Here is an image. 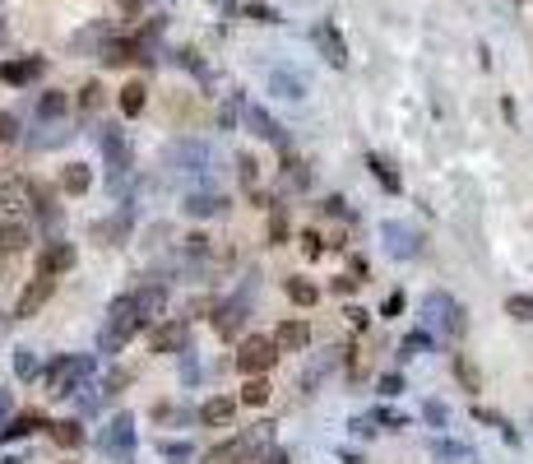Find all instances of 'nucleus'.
Wrapping results in <instances>:
<instances>
[{
    "label": "nucleus",
    "instance_id": "obj_44",
    "mask_svg": "<svg viewBox=\"0 0 533 464\" xmlns=\"http://www.w3.org/2000/svg\"><path fill=\"white\" fill-rule=\"evenodd\" d=\"M301 251H306V260H320V255H325L320 232H301Z\"/></svg>",
    "mask_w": 533,
    "mask_h": 464
},
{
    "label": "nucleus",
    "instance_id": "obj_35",
    "mask_svg": "<svg viewBox=\"0 0 533 464\" xmlns=\"http://www.w3.org/2000/svg\"><path fill=\"white\" fill-rule=\"evenodd\" d=\"M455 376H459V386H464L468 395H478V390H482V376H478V367L468 362L464 353H455Z\"/></svg>",
    "mask_w": 533,
    "mask_h": 464
},
{
    "label": "nucleus",
    "instance_id": "obj_32",
    "mask_svg": "<svg viewBox=\"0 0 533 464\" xmlns=\"http://www.w3.org/2000/svg\"><path fill=\"white\" fill-rule=\"evenodd\" d=\"M367 167H371V177H376L380 186L389 190V195H399V172H394V167H389L385 158H380V154H371V158H367Z\"/></svg>",
    "mask_w": 533,
    "mask_h": 464
},
{
    "label": "nucleus",
    "instance_id": "obj_17",
    "mask_svg": "<svg viewBox=\"0 0 533 464\" xmlns=\"http://www.w3.org/2000/svg\"><path fill=\"white\" fill-rule=\"evenodd\" d=\"M42 75V61H0V84H10V89H28L33 79Z\"/></svg>",
    "mask_w": 533,
    "mask_h": 464
},
{
    "label": "nucleus",
    "instance_id": "obj_39",
    "mask_svg": "<svg viewBox=\"0 0 533 464\" xmlns=\"http://www.w3.org/2000/svg\"><path fill=\"white\" fill-rule=\"evenodd\" d=\"M158 455H163L167 464H181V460L195 455V446H190V441H158Z\"/></svg>",
    "mask_w": 533,
    "mask_h": 464
},
{
    "label": "nucleus",
    "instance_id": "obj_52",
    "mask_svg": "<svg viewBox=\"0 0 533 464\" xmlns=\"http://www.w3.org/2000/svg\"><path fill=\"white\" fill-rule=\"evenodd\" d=\"M19 135V121H14L10 111H0V140H14Z\"/></svg>",
    "mask_w": 533,
    "mask_h": 464
},
{
    "label": "nucleus",
    "instance_id": "obj_42",
    "mask_svg": "<svg viewBox=\"0 0 533 464\" xmlns=\"http://www.w3.org/2000/svg\"><path fill=\"white\" fill-rule=\"evenodd\" d=\"M506 311H510L515 321H533V298H520V293H515V298H506Z\"/></svg>",
    "mask_w": 533,
    "mask_h": 464
},
{
    "label": "nucleus",
    "instance_id": "obj_47",
    "mask_svg": "<svg viewBox=\"0 0 533 464\" xmlns=\"http://www.w3.org/2000/svg\"><path fill=\"white\" fill-rule=\"evenodd\" d=\"M177 61H181V66L190 70V75H200V79H209V70H204V61H200V56H195V51H177Z\"/></svg>",
    "mask_w": 533,
    "mask_h": 464
},
{
    "label": "nucleus",
    "instance_id": "obj_10",
    "mask_svg": "<svg viewBox=\"0 0 533 464\" xmlns=\"http://www.w3.org/2000/svg\"><path fill=\"white\" fill-rule=\"evenodd\" d=\"M242 116H246V126H251V135H260V140H269L274 149L288 154V130H283V126H278L260 102H242Z\"/></svg>",
    "mask_w": 533,
    "mask_h": 464
},
{
    "label": "nucleus",
    "instance_id": "obj_15",
    "mask_svg": "<svg viewBox=\"0 0 533 464\" xmlns=\"http://www.w3.org/2000/svg\"><path fill=\"white\" fill-rule=\"evenodd\" d=\"M227 204H232V200L218 195V190H195V195H186L190 219H218V214H227Z\"/></svg>",
    "mask_w": 533,
    "mask_h": 464
},
{
    "label": "nucleus",
    "instance_id": "obj_34",
    "mask_svg": "<svg viewBox=\"0 0 533 464\" xmlns=\"http://www.w3.org/2000/svg\"><path fill=\"white\" fill-rule=\"evenodd\" d=\"M102 98H107V89H102L98 79H89V84H84V89H79V111H84V116H98Z\"/></svg>",
    "mask_w": 533,
    "mask_h": 464
},
{
    "label": "nucleus",
    "instance_id": "obj_18",
    "mask_svg": "<svg viewBox=\"0 0 533 464\" xmlns=\"http://www.w3.org/2000/svg\"><path fill=\"white\" fill-rule=\"evenodd\" d=\"M125 237H130V209H121L116 219L93 223V242H98V246H121Z\"/></svg>",
    "mask_w": 533,
    "mask_h": 464
},
{
    "label": "nucleus",
    "instance_id": "obj_3",
    "mask_svg": "<svg viewBox=\"0 0 533 464\" xmlns=\"http://www.w3.org/2000/svg\"><path fill=\"white\" fill-rule=\"evenodd\" d=\"M89 376H93V358H75V353L56 358L46 367V395H79Z\"/></svg>",
    "mask_w": 533,
    "mask_h": 464
},
{
    "label": "nucleus",
    "instance_id": "obj_6",
    "mask_svg": "<svg viewBox=\"0 0 533 464\" xmlns=\"http://www.w3.org/2000/svg\"><path fill=\"white\" fill-rule=\"evenodd\" d=\"M98 144H102V158H107V167H111V181L121 186V181L130 177V167H134V149H130V140H125V130H116V126L102 121Z\"/></svg>",
    "mask_w": 533,
    "mask_h": 464
},
{
    "label": "nucleus",
    "instance_id": "obj_22",
    "mask_svg": "<svg viewBox=\"0 0 533 464\" xmlns=\"http://www.w3.org/2000/svg\"><path fill=\"white\" fill-rule=\"evenodd\" d=\"M232 413H237V399H227V395H213V399H204L200 422H209V427H227V422H232Z\"/></svg>",
    "mask_w": 533,
    "mask_h": 464
},
{
    "label": "nucleus",
    "instance_id": "obj_11",
    "mask_svg": "<svg viewBox=\"0 0 533 464\" xmlns=\"http://www.w3.org/2000/svg\"><path fill=\"white\" fill-rule=\"evenodd\" d=\"M75 260H79V251L70 242H46L42 246V255H37V274H70L75 269Z\"/></svg>",
    "mask_w": 533,
    "mask_h": 464
},
{
    "label": "nucleus",
    "instance_id": "obj_36",
    "mask_svg": "<svg viewBox=\"0 0 533 464\" xmlns=\"http://www.w3.org/2000/svg\"><path fill=\"white\" fill-rule=\"evenodd\" d=\"M144 102H149V89H144V84H125V89H121V111H125V116H139V111H144Z\"/></svg>",
    "mask_w": 533,
    "mask_h": 464
},
{
    "label": "nucleus",
    "instance_id": "obj_31",
    "mask_svg": "<svg viewBox=\"0 0 533 464\" xmlns=\"http://www.w3.org/2000/svg\"><path fill=\"white\" fill-rule=\"evenodd\" d=\"M46 432H51V441L65 446V451H75V446L84 441V427H79V422H46Z\"/></svg>",
    "mask_w": 533,
    "mask_h": 464
},
{
    "label": "nucleus",
    "instance_id": "obj_27",
    "mask_svg": "<svg viewBox=\"0 0 533 464\" xmlns=\"http://www.w3.org/2000/svg\"><path fill=\"white\" fill-rule=\"evenodd\" d=\"M288 302H297V307H315L320 302V288L311 283V279H297V274H288Z\"/></svg>",
    "mask_w": 533,
    "mask_h": 464
},
{
    "label": "nucleus",
    "instance_id": "obj_55",
    "mask_svg": "<svg viewBox=\"0 0 533 464\" xmlns=\"http://www.w3.org/2000/svg\"><path fill=\"white\" fill-rule=\"evenodd\" d=\"M265 464H288V451H269V455H265Z\"/></svg>",
    "mask_w": 533,
    "mask_h": 464
},
{
    "label": "nucleus",
    "instance_id": "obj_14",
    "mask_svg": "<svg viewBox=\"0 0 533 464\" xmlns=\"http://www.w3.org/2000/svg\"><path fill=\"white\" fill-rule=\"evenodd\" d=\"M311 37H315L320 56L330 61L334 70H344V66H348V47H344V37L334 33V23H315V33H311Z\"/></svg>",
    "mask_w": 533,
    "mask_h": 464
},
{
    "label": "nucleus",
    "instance_id": "obj_9",
    "mask_svg": "<svg viewBox=\"0 0 533 464\" xmlns=\"http://www.w3.org/2000/svg\"><path fill=\"white\" fill-rule=\"evenodd\" d=\"M102 451H107L111 460H130V451H134V418L130 413H116V418L102 427Z\"/></svg>",
    "mask_w": 533,
    "mask_h": 464
},
{
    "label": "nucleus",
    "instance_id": "obj_40",
    "mask_svg": "<svg viewBox=\"0 0 533 464\" xmlns=\"http://www.w3.org/2000/svg\"><path fill=\"white\" fill-rule=\"evenodd\" d=\"M237 177H242V186L251 190V186H256V181H260V163H256V158H251V154H246V158H237Z\"/></svg>",
    "mask_w": 533,
    "mask_h": 464
},
{
    "label": "nucleus",
    "instance_id": "obj_30",
    "mask_svg": "<svg viewBox=\"0 0 533 464\" xmlns=\"http://www.w3.org/2000/svg\"><path fill=\"white\" fill-rule=\"evenodd\" d=\"M102 56H107V66H130L134 56H144V47H139V37L134 42H107Z\"/></svg>",
    "mask_w": 533,
    "mask_h": 464
},
{
    "label": "nucleus",
    "instance_id": "obj_57",
    "mask_svg": "<svg viewBox=\"0 0 533 464\" xmlns=\"http://www.w3.org/2000/svg\"><path fill=\"white\" fill-rule=\"evenodd\" d=\"M0 339H5V321H0Z\"/></svg>",
    "mask_w": 533,
    "mask_h": 464
},
{
    "label": "nucleus",
    "instance_id": "obj_38",
    "mask_svg": "<svg viewBox=\"0 0 533 464\" xmlns=\"http://www.w3.org/2000/svg\"><path fill=\"white\" fill-rule=\"evenodd\" d=\"M37 372H42V367H37V353L33 348H19V353H14V376H19V381H33Z\"/></svg>",
    "mask_w": 533,
    "mask_h": 464
},
{
    "label": "nucleus",
    "instance_id": "obj_50",
    "mask_svg": "<svg viewBox=\"0 0 533 464\" xmlns=\"http://www.w3.org/2000/svg\"><path fill=\"white\" fill-rule=\"evenodd\" d=\"M371 422H380V427H385V432H399V427H408V422H403L399 413H376V418H371Z\"/></svg>",
    "mask_w": 533,
    "mask_h": 464
},
{
    "label": "nucleus",
    "instance_id": "obj_19",
    "mask_svg": "<svg viewBox=\"0 0 533 464\" xmlns=\"http://www.w3.org/2000/svg\"><path fill=\"white\" fill-rule=\"evenodd\" d=\"M274 343L283 348V353H301V348L311 343V325H306V321H283L274 330Z\"/></svg>",
    "mask_w": 533,
    "mask_h": 464
},
{
    "label": "nucleus",
    "instance_id": "obj_25",
    "mask_svg": "<svg viewBox=\"0 0 533 464\" xmlns=\"http://www.w3.org/2000/svg\"><path fill=\"white\" fill-rule=\"evenodd\" d=\"M348 353H353V348H330V353H325V358H315V362H311V372L301 376V386L311 390V386H315V381H320V376H325V372H334V367L344 362V358H348Z\"/></svg>",
    "mask_w": 533,
    "mask_h": 464
},
{
    "label": "nucleus",
    "instance_id": "obj_12",
    "mask_svg": "<svg viewBox=\"0 0 533 464\" xmlns=\"http://www.w3.org/2000/svg\"><path fill=\"white\" fill-rule=\"evenodd\" d=\"M51 293H56V279H51V274H37L33 283L19 293V302H14V316H37V311L51 302Z\"/></svg>",
    "mask_w": 533,
    "mask_h": 464
},
{
    "label": "nucleus",
    "instance_id": "obj_1",
    "mask_svg": "<svg viewBox=\"0 0 533 464\" xmlns=\"http://www.w3.org/2000/svg\"><path fill=\"white\" fill-rule=\"evenodd\" d=\"M149 325V316L139 311V302H134V293H125V298H116L107 307V316H102V334H98V353H121L125 343L134 339V334Z\"/></svg>",
    "mask_w": 533,
    "mask_h": 464
},
{
    "label": "nucleus",
    "instance_id": "obj_2",
    "mask_svg": "<svg viewBox=\"0 0 533 464\" xmlns=\"http://www.w3.org/2000/svg\"><path fill=\"white\" fill-rule=\"evenodd\" d=\"M422 311H427V330H436L441 339H464L468 334V311L459 307L450 293H427V302H422Z\"/></svg>",
    "mask_w": 533,
    "mask_h": 464
},
{
    "label": "nucleus",
    "instance_id": "obj_13",
    "mask_svg": "<svg viewBox=\"0 0 533 464\" xmlns=\"http://www.w3.org/2000/svg\"><path fill=\"white\" fill-rule=\"evenodd\" d=\"M251 455H256V441H251V436L242 432V436H232V441L213 446V451L204 455V464H246Z\"/></svg>",
    "mask_w": 533,
    "mask_h": 464
},
{
    "label": "nucleus",
    "instance_id": "obj_4",
    "mask_svg": "<svg viewBox=\"0 0 533 464\" xmlns=\"http://www.w3.org/2000/svg\"><path fill=\"white\" fill-rule=\"evenodd\" d=\"M251 293H256V274L246 279V283L237 288V293L222 302V307H213V330H218L222 339H237V334H242L246 316H251Z\"/></svg>",
    "mask_w": 533,
    "mask_h": 464
},
{
    "label": "nucleus",
    "instance_id": "obj_29",
    "mask_svg": "<svg viewBox=\"0 0 533 464\" xmlns=\"http://www.w3.org/2000/svg\"><path fill=\"white\" fill-rule=\"evenodd\" d=\"M283 186H288V190H306V186H311V167L301 163V158L283 154Z\"/></svg>",
    "mask_w": 533,
    "mask_h": 464
},
{
    "label": "nucleus",
    "instance_id": "obj_33",
    "mask_svg": "<svg viewBox=\"0 0 533 464\" xmlns=\"http://www.w3.org/2000/svg\"><path fill=\"white\" fill-rule=\"evenodd\" d=\"M265 399H269V381H265V376H246V386H242V404H246V409H260Z\"/></svg>",
    "mask_w": 533,
    "mask_h": 464
},
{
    "label": "nucleus",
    "instance_id": "obj_53",
    "mask_svg": "<svg viewBox=\"0 0 533 464\" xmlns=\"http://www.w3.org/2000/svg\"><path fill=\"white\" fill-rule=\"evenodd\" d=\"M344 316H348V325H357V330H367V321H371V316H367L362 307H348Z\"/></svg>",
    "mask_w": 533,
    "mask_h": 464
},
{
    "label": "nucleus",
    "instance_id": "obj_16",
    "mask_svg": "<svg viewBox=\"0 0 533 464\" xmlns=\"http://www.w3.org/2000/svg\"><path fill=\"white\" fill-rule=\"evenodd\" d=\"M380 237H385V246L394 255H422V237H418L413 228H403V223H385Z\"/></svg>",
    "mask_w": 533,
    "mask_h": 464
},
{
    "label": "nucleus",
    "instance_id": "obj_5",
    "mask_svg": "<svg viewBox=\"0 0 533 464\" xmlns=\"http://www.w3.org/2000/svg\"><path fill=\"white\" fill-rule=\"evenodd\" d=\"M172 172L186 181H209L213 177V154H209V144L200 140H186L172 149Z\"/></svg>",
    "mask_w": 533,
    "mask_h": 464
},
{
    "label": "nucleus",
    "instance_id": "obj_41",
    "mask_svg": "<svg viewBox=\"0 0 533 464\" xmlns=\"http://www.w3.org/2000/svg\"><path fill=\"white\" fill-rule=\"evenodd\" d=\"M134 381V372H125V367H116V372L107 376V381H102V395H121L125 386H130Z\"/></svg>",
    "mask_w": 533,
    "mask_h": 464
},
{
    "label": "nucleus",
    "instance_id": "obj_20",
    "mask_svg": "<svg viewBox=\"0 0 533 464\" xmlns=\"http://www.w3.org/2000/svg\"><path fill=\"white\" fill-rule=\"evenodd\" d=\"M149 343H153V353H181V348H186V321H167V325H158Z\"/></svg>",
    "mask_w": 533,
    "mask_h": 464
},
{
    "label": "nucleus",
    "instance_id": "obj_45",
    "mask_svg": "<svg viewBox=\"0 0 533 464\" xmlns=\"http://www.w3.org/2000/svg\"><path fill=\"white\" fill-rule=\"evenodd\" d=\"M422 348H432V334L418 330V334H408V339H403V353L399 358H413V353H422Z\"/></svg>",
    "mask_w": 533,
    "mask_h": 464
},
{
    "label": "nucleus",
    "instance_id": "obj_7",
    "mask_svg": "<svg viewBox=\"0 0 533 464\" xmlns=\"http://www.w3.org/2000/svg\"><path fill=\"white\" fill-rule=\"evenodd\" d=\"M0 209H10V214H37V209H46V200H42V190H37L28 177H10L5 186H0Z\"/></svg>",
    "mask_w": 533,
    "mask_h": 464
},
{
    "label": "nucleus",
    "instance_id": "obj_28",
    "mask_svg": "<svg viewBox=\"0 0 533 464\" xmlns=\"http://www.w3.org/2000/svg\"><path fill=\"white\" fill-rule=\"evenodd\" d=\"M28 242H33V237H28V228H23V223H0V255L23 251Z\"/></svg>",
    "mask_w": 533,
    "mask_h": 464
},
{
    "label": "nucleus",
    "instance_id": "obj_54",
    "mask_svg": "<svg viewBox=\"0 0 533 464\" xmlns=\"http://www.w3.org/2000/svg\"><path fill=\"white\" fill-rule=\"evenodd\" d=\"M246 14H256V19H260V23H278V14H274V10H269V5H251V10H246Z\"/></svg>",
    "mask_w": 533,
    "mask_h": 464
},
{
    "label": "nucleus",
    "instance_id": "obj_49",
    "mask_svg": "<svg viewBox=\"0 0 533 464\" xmlns=\"http://www.w3.org/2000/svg\"><path fill=\"white\" fill-rule=\"evenodd\" d=\"M380 316H389V321H394V316H403V293H389L385 307H380Z\"/></svg>",
    "mask_w": 533,
    "mask_h": 464
},
{
    "label": "nucleus",
    "instance_id": "obj_48",
    "mask_svg": "<svg viewBox=\"0 0 533 464\" xmlns=\"http://www.w3.org/2000/svg\"><path fill=\"white\" fill-rule=\"evenodd\" d=\"M320 214H330V219H348V204H344V195H330L320 204Z\"/></svg>",
    "mask_w": 533,
    "mask_h": 464
},
{
    "label": "nucleus",
    "instance_id": "obj_37",
    "mask_svg": "<svg viewBox=\"0 0 533 464\" xmlns=\"http://www.w3.org/2000/svg\"><path fill=\"white\" fill-rule=\"evenodd\" d=\"M288 242V204H274L269 214V246H283Z\"/></svg>",
    "mask_w": 533,
    "mask_h": 464
},
{
    "label": "nucleus",
    "instance_id": "obj_26",
    "mask_svg": "<svg viewBox=\"0 0 533 464\" xmlns=\"http://www.w3.org/2000/svg\"><path fill=\"white\" fill-rule=\"evenodd\" d=\"M65 111H70V93L51 89V93H42V98H37V116H42V121H61Z\"/></svg>",
    "mask_w": 533,
    "mask_h": 464
},
{
    "label": "nucleus",
    "instance_id": "obj_23",
    "mask_svg": "<svg viewBox=\"0 0 533 464\" xmlns=\"http://www.w3.org/2000/svg\"><path fill=\"white\" fill-rule=\"evenodd\" d=\"M89 186H93L89 163H65V172H61V190H65V195H84Z\"/></svg>",
    "mask_w": 533,
    "mask_h": 464
},
{
    "label": "nucleus",
    "instance_id": "obj_51",
    "mask_svg": "<svg viewBox=\"0 0 533 464\" xmlns=\"http://www.w3.org/2000/svg\"><path fill=\"white\" fill-rule=\"evenodd\" d=\"M399 390H403V376H394V372L380 376V395H399Z\"/></svg>",
    "mask_w": 533,
    "mask_h": 464
},
{
    "label": "nucleus",
    "instance_id": "obj_46",
    "mask_svg": "<svg viewBox=\"0 0 533 464\" xmlns=\"http://www.w3.org/2000/svg\"><path fill=\"white\" fill-rule=\"evenodd\" d=\"M357 283H367V279H357V274H339V279H334V293H339V298H353V293H357Z\"/></svg>",
    "mask_w": 533,
    "mask_h": 464
},
{
    "label": "nucleus",
    "instance_id": "obj_8",
    "mask_svg": "<svg viewBox=\"0 0 533 464\" xmlns=\"http://www.w3.org/2000/svg\"><path fill=\"white\" fill-rule=\"evenodd\" d=\"M274 362H278V343L274 339H256V334H251V339L237 348V372L242 376H265Z\"/></svg>",
    "mask_w": 533,
    "mask_h": 464
},
{
    "label": "nucleus",
    "instance_id": "obj_43",
    "mask_svg": "<svg viewBox=\"0 0 533 464\" xmlns=\"http://www.w3.org/2000/svg\"><path fill=\"white\" fill-rule=\"evenodd\" d=\"M422 418L432 422V427H445V422H450V409H445L441 399H427V409H422Z\"/></svg>",
    "mask_w": 533,
    "mask_h": 464
},
{
    "label": "nucleus",
    "instance_id": "obj_24",
    "mask_svg": "<svg viewBox=\"0 0 533 464\" xmlns=\"http://www.w3.org/2000/svg\"><path fill=\"white\" fill-rule=\"evenodd\" d=\"M46 427V418L42 413H19V418L10 422V427L0 432V441H19V436H33V432H42Z\"/></svg>",
    "mask_w": 533,
    "mask_h": 464
},
{
    "label": "nucleus",
    "instance_id": "obj_56",
    "mask_svg": "<svg viewBox=\"0 0 533 464\" xmlns=\"http://www.w3.org/2000/svg\"><path fill=\"white\" fill-rule=\"evenodd\" d=\"M5 413H10V395H5V390H0V418H5Z\"/></svg>",
    "mask_w": 533,
    "mask_h": 464
},
{
    "label": "nucleus",
    "instance_id": "obj_21",
    "mask_svg": "<svg viewBox=\"0 0 533 464\" xmlns=\"http://www.w3.org/2000/svg\"><path fill=\"white\" fill-rule=\"evenodd\" d=\"M269 89H274L278 98H288V102H301L306 98V79H301L297 70H274V75H269Z\"/></svg>",
    "mask_w": 533,
    "mask_h": 464
}]
</instances>
